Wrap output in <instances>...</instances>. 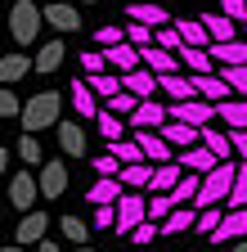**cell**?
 <instances>
[{
    "instance_id": "51",
    "label": "cell",
    "mask_w": 247,
    "mask_h": 252,
    "mask_svg": "<svg viewBox=\"0 0 247 252\" xmlns=\"http://www.w3.org/2000/svg\"><path fill=\"white\" fill-rule=\"evenodd\" d=\"M90 167H95V176H121V158H112V153H99Z\"/></svg>"
},
{
    "instance_id": "1",
    "label": "cell",
    "mask_w": 247,
    "mask_h": 252,
    "mask_svg": "<svg viewBox=\"0 0 247 252\" xmlns=\"http://www.w3.org/2000/svg\"><path fill=\"white\" fill-rule=\"evenodd\" d=\"M234 180H238V162H234V158H229V162H216V167L202 176V189H198L193 207L202 212V207H220V203H229Z\"/></svg>"
},
{
    "instance_id": "27",
    "label": "cell",
    "mask_w": 247,
    "mask_h": 252,
    "mask_svg": "<svg viewBox=\"0 0 247 252\" xmlns=\"http://www.w3.org/2000/svg\"><path fill=\"white\" fill-rule=\"evenodd\" d=\"M216 117H220L229 131H247V99H220L216 104Z\"/></svg>"
},
{
    "instance_id": "44",
    "label": "cell",
    "mask_w": 247,
    "mask_h": 252,
    "mask_svg": "<svg viewBox=\"0 0 247 252\" xmlns=\"http://www.w3.org/2000/svg\"><path fill=\"white\" fill-rule=\"evenodd\" d=\"M229 207H247V158H238V180L229 189Z\"/></svg>"
},
{
    "instance_id": "17",
    "label": "cell",
    "mask_w": 247,
    "mask_h": 252,
    "mask_svg": "<svg viewBox=\"0 0 247 252\" xmlns=\"http://www.w3.org/2000/svg\"><path fill=\"white\" fill-rule=\"evenodd\" d=\"M175 158H180V167H184V171H198V176H207V171H211L216 162H225V158H216V153H211L207 144H193V149H180Z\"/></svg>"
},
{
    "instance_id": "54",
    "label": "cell",
    "mask_w": 247,
    "mask_h": 252,
    "mask_svg": "<svg viewBox=\"0 0 247 252\" xmlns=\"http://www.w3.org/2000/svg\"><path fill=\"white\" fill-rule=\"evenodd\" d=\"M229 140H234V153L247 158V131H229Z\"/></svg>"
},
{
    "instance_id": "4",
    "label": "cell",
    "mask_w": 247,
    "mask_h": 252,
    "mask_svg": "<svg viewBox=\"0 0 247 252\" xmlns=\"http://www.w3.org/2000/svg\"><path fill=\"white\" fill-rule=\"evenodd\" d=\"M139 220H148V198L139 194V189H126V194L117 198V239H131V230L139 225Z\"/></svg>"
},
{
    "instance_id": "25",
    "label": "cell",
    "mask_w": 247,
    "mask_h": 252,
    "mask_svg": "<svg viewBox=\"0 0 247 252\" xmlns=\"http://www.w3.org/2000/svg\"><path fill=\"white\" fill-rule=\"evenodd\" d=\"M45 23L58 27V32H77V27H81V14H77L72 5H58V0H50V5H45Z\"/></svg>"
},
{
    "instance_id": "29",
    "label": "cell",
    "mask_w": 247,
    "mask_h": 252,
    "mask_svg": "<svg viewBox=\"0 0 247 252\" xmlns=\"http://www.w3.org/2000/svg\"><path fill=\"white\" fill-rule=\"evenodd\" d=\"M63 59H68V45H63V41H45L41 54H36V72H41V77H45V72H58V68H63Z\"/></svg>"
},
{
    "instance_id": "59",
    "label": "cell",
    "mask_w": 247,
    "mask_h": 252,
    "mask_svg": "<svg viewBox=\"0 0 247 252\" xmlns=\"http://www.w3.org/2000/svg\"><path fill=\"white\" fill-rule=\"evenodd\" d=\"M77 252H95V248H85V243H77Z\"/></svg>"
},
{
    "instance_id": "37",
    "label": "cell",
    "mask_w": 247,
    "mask_h": 252,
    "mask_svg": "<svg viewBox=\"0 0 247 252\" xmlns=\"http://www.w3.org/2000/svg\"><path fill=\"white\" fill-rule=\"evenodd\" d=\"M198 189H202V176H198V171H184V180L171 189V198H175V203H193Z\"/></svg>"
},
{
    "instance_id": "58",
    "label": "cell",
    "mask_w": 247,
    "mask_h": 252,
    "mask_svg": "<svg viewBox=\"0 0 247 252\" xmlns=\"http://www.w3.org/2000/svg\"><path fill=\"white\" fill-rule=\"evenodd\" d=\"M234 252H247V239H243V243H234Z\"/></svg>"
},
{
    "instance_id": "9",
    "label": "cell",
    "mask_w": 247,
    "mask_h": 252,
    "mask_svg": "<svg viewBox=\"0 0 247 252\" xmlns=\"http://www.w3.org/2000/svg\"><path fill=\"white\" fill-rule=\"evenodd\" d=\"M171 117V104H158V99H139V108L126 117L131 131H158V126Z\"/></svg>"
},
{
    "instance_id": "62",
    "label": "cell",
    "mask_w": 247,
    "mask_h": 252,
    "mask_svg": "<svg viewBox=\"0 0 247 252\" xmlns=\"http://www.w3.org/2000/svg\"><path fill=\"white\" fill-rule=\"evenodd\" d=\"M0 212H5V203H0Z\"/></svg>"
},
{
    "instance_id": "46",
    "label": "cell",
    "mask_w": 247,
    "mask_h": 252,
    "mask_svg": "<svg viewBox=\"0 0 247 252\" xmlns=\"http://www.w3.org/2000/svg\"><path fill=\"white\" fill-rule=\"evenodd\" d=\"M108 108L121 113V117H131V113L139 108V94H135V90H121V94H112V99H108Z\"/></svg>"
},
{
    "instance_id": "14",
    "label": "cell",
    "mask_w": 247,
    "mask_h": 252,
    "mask_svg": "<svg viewBox=\"0 0 247 252\" xmlns=\"http://www.w3.org/2000/svg\"><path fill=\"white\" fill-rule=\"evenodd\" d=\"M180 180H184L180 158H171V162H153V185H148V194H171Z\"/></svg>"
},
{
    "instance_id": "63",
    "label": "cell",
    "mask_w": 247,
    "mask_h": 252,
    "mask_svg": "<svg viewBox=\"0 0 247 252\" xmlns=\"http://www.w3.org/2000/svg\"><path fill=\"white\" fill-rule=\"evenodd\" d=\"M45 5H50V0H45Z\"/></svg>"
},
{
    "instance_id": "57",
    "label": "cell",
    "mask_w": 247,
    "mask_h": 252,
    "mask_svg": "<svg viewBox=\"0 0 247 252\" xmlns=\"http://www.w3.org/2000/svg\"><path fill=\"white\" fill-rule=\"evenodd\" d=\"M5 167H9V149H0V176H5Z\"/></svg>"
},
{
    "instance_id": "42",
    "label": "cell",
    "mask_w": 247,
    "mask_h": 252,
    "mask_svg": "<svg viewBox=\"0 0 247 252\" xmlns=\"http://www.w3.org/2000/svg\"><path fill=\"white\" fill-rule=\"evenodd\" d=\"M153 239H162V220H153V216H148V220H139V225L131 230L126 243H153Z\"/></svg>"
},
{
    "instance_id": "19",
    "label": "cell",
    "mask_w": 247,
    "mask_h": 252,
    "mask_svg": "<svg viewBox=\"0 0 247 252\" xmlns=\"http://www.w3.org/2000/svg\"><path fill=\"white\" fill-rule=\"evenodd\" d=\"M121 194H126V185H121V176H99L95 185L85 189V203H95V207H99V203H117Z\"/></svg>"
},
{
    "instance_id": "47",
    "label": "cell",
    "mask_w": 247,
    "mask_h": 252,
    "mask_svg": "<svg viewBox=\"0 0 247 252\" xmlns=\"http://www.w3.org/2000/svg\"><path fill=\"white\" fill-rule=\"evenodd\" d=\"M0 117H23V99L14 94V86H0Z\"/></svg>"
},
{
    "instance_id": "15",
    "label": "cell",
    "mask_w": 247,
    "mask_h": 252,
    "mask_svg": "<svg viewBox=\"0 0 247 252\" xmlns=\"http://www.w3.org/2000/svg\"><path fill=\"white\" fill-rule=\"evenodd\" d=\"M131 135L139 140V149H144L148 162H171V158H175V149L166 144V135H162V131H131Z\"/></svg>"
},
{
    "instance_id": "60",
    "label": "cell",
    "mask_w": 247,
    "mask_h": 252,
    "mask_svg": "<svg viewBox=\"0 0 247 252\" xmlns=\"http://www.w3.org/2000/svg\"><path fill=\"white\" fill-rule=\"evenodd\" d=\"M81 5H95V0H81Z\"/></svg>"
},
{
    "instance_id": "34",
    "label": "cell",
    "mask_w": 247,
    "mask_h": 252,
    "mask_svg": "<svg viewBox=\"0 0 247 252\" xmlns=\"http://www.w3.org/2000/svg\"><path fill=\"white\" fill-rule=\"evenodd\" d=\"M121 185H126V189H148V185H153V162L144 158V162L121 167Z\"/></svg>"
},
{
    "instance_id": "12",
    "label": "cell",
    "mask_w": 247,
    "mask_h": 252,
    "mask_svg": "<svg viewBox=\"0 0 247 252\" xmlns=\"http://www.w3.org/2000/svg\"><path fill=\"white\" fill-rule=\"evenodd\" d=\"M144 68H148V72H158V77H166V72H180L184 63H180L175 50H166V45L153 41V45H144Z\"/></svg>"
},
{
    "instance_id": "26",
    "label": "cell",
    "mask_w": 247,
    "mask_h": 252,
    "mask_svg": "<svg viewBox=\"0 0 247 252\" xmlns=\"http://www.w3.org/2000/svg\"><path fill=\"white\" fill-rule=\"evenodd\" d=\"M211 59L220 63V68H234V63H247V36H243V41H216V45H211Z\"/></svg>"
},
{
    "instance_id": "18",
    "label": "cell",
    "mask_w": 247,
    "mask_h": 252,
    "mask_svg": "<svg viewBox=\"0 0 247 252\" xmlns=\"http://www.w3.org/2000/svg\"><path fill=\"white\" fill-rule=\"evenodd\" d=\"M243 234H247V207H229L225 220L216 225V234L207 243H225V239H243Z\"/></svg>"
},
{
    "instance_id": "36",
    "label": "cell",
    "mask_w": 247,
    "mask_h": 252,
    "mask_svg": "<svg viewBox=\"0 0 247 252\" xmlns=\"http://www.w3.org/2000/svg\"><path fill=\"white\" fill-rule=\"evenodd\" d=\"M18 158H23L27 167H41V162H45V153H41V140H36L32 131H23V140H18Z\"/></svg>"
},
{
    "instance_id": "6",
    "label": "cell",
    "mask_w": 247,
    "mask_h": 252,
    "mask_svg": "<svg viewBox=\"0 0 247 252\" xmlns=\"http://www.w3.org/2000/svg\"><path fill=\"white\" fill-rule=\"evenodd\" d=\"M68 99H72V108H77V117H81V122H95V117H99V94H95V86H90V77H85V72H81V77H72Z\"/></svg>"
},
{
    "instance_id": "49",
    "label": "cell",
    "mask_w": 247,
    "mask_h": 252,
    "mask_svg": "<svg viewBox=\"0 0 247 252\" xmlns=\"http://www.w3.org/2000/svg\"><path fill=\"white\" fill-rule=\"evenodd\" d=\"M220 77L238 90V94H247V63H234V68H220Z\"/></svg>"
},
{
    "instance_id": "50",
    "label": "cell",
    "mask_w": 247,
    "mask_h": 252,
    "mask_svg": "<svg viewBox=\"0 0 247 252\" xmlns=\"http://www.w3.org/2000/svg\"><path fill=\"white\" fill-rule=\"evenodd\" d=\"M117 41H126V27H112V23H108V27L95 32V45H99V50H108V45H117Z\"/></svg>"
},
{
    "instance_id": "8",
    "label": "cell",
    "mask_w": 247,
    "mask_h": 252,
    "mask_svg": "<svg viewBox=\"0 0 247 252\" xmlns=\"http://www.w3.org/2000/svg\"><path fill=\"white\" fill-rule=\"evenodd\" d=\"M36 180H41V198H45V203H54V198L68 194V167H63V162H41Z\"/></svg>"
},
{
    "instance_id": "22",
    "label": "cell",
    "mask_w": 247,
    "mask_h": 252,
    "mask_svg": "<svg viewBox=\"0 0 247 252\" xmlns=\"http://www.w3.org/2000/svg\"><path fill=\"white\" fill-rule=\"evenodd\" d=\"M121 81H126V90H135L139 99H153V94L162 90V77H158V72H148V68H135V72L121 77Z\"/></svg>"
},
{
    "instance_id": "2",
    "label": "cell",
    "mask_w": 247,
    "mask_h": 252,
    "mask_svg": "<svg viewBox=\"0 0 247 252\" xmlns=\"http://www.w3.org/2000/svg\"><path fill=\"white\" fill-rule=\"evenodd\" d=\"M58 113H63V94L58 90H41V94H32V99L23 104V131H45V126H58Z\"/></svg>"
},
{
    "instance_id": "10",
    "label": "cell",
    "mask_w": 247,
    "mask_h": 252,
    "mask_svg": "<svg viewBox=\"0 0 247 252\" xmlns=\"http://www.w3.org/2000/svg\"><path fill=\"white\" fill-rule=\"evenodd\" d=\"M104 54H108V68H112V72H121V77L135 72V68H144V50H139V45H131V41H117V45H108Z\"/></svg>"
},
{
    "instance_id": "7",
    "label": "cell",
    "mask_w": 247,
    "mask_h": 252,
    "mask_svg": "<svg viewBox=\"0 0 247 252\" xmlns=\"http://www.w3.org/2000/svg\"><path fill=\"white\" fill-rule=\"evenodd\" d=\"M36 198H41V180H36L32 171H18V176L9 180V207L32 212V207H36Z\"/></svg>"
},
{
    "instance_id": "11",
    "label": "cell",
    "mask_w": 247,
    "mask_h": 252,
    "mask_svg": "<svg viewBox=\"0 0 247 252\" xmlns=\"http://www.w3.org/2000/svg\"><path fill=\"white\" fill-rule=\"evenodd\" d=\"M158 131L166 135V144L180 153V149H193V144H202V126H189V122H175V117H166Z\"/></svg>"
},
{
    "instance_id": "40",
    "label": "cell",
    "mask_w": 247,
    "mask_h": 252,
    "mask_svg": "<svg viewBox=\"0 0 247 252\" xmlns=\"http://www.w3.org/2000/svg\"><path fill=\"white\" fill-rule=\"evenodd\" d=\"M220 220H225V212H220V207H202V212H198V225H193V230H198L202 239H211Z\"/></svg>"
},
{
    "instance_id": "33",
    "label": "cell",
    "mask_w": 247,
    "mask_h": 252,
    "mask_svg": "<svg viewBox=\"0 0 247 252\" xmlns=\"http://www.w3.org/2000/svg\"><path fill=\"white\" fill-rule=\"evenodd\" d=\"M95 126H99V135H104V140H121V135L131 131V122H121V113H112V108H99Z\"/></svg>"
},
{
    "instance_id": "16",
    "label": "cell",
    "mask_w": 247,
    "mask_h": 252,
    "mask_svg": "<svg viewBox=\"0 0 247 252\" xmlns=\"http://www.w3.org/2000/svg\"><path fill=\"white\" fill-rule=\"evenodd\" d=\"M180 63H184V72H193V77H198V72H216V68H220V63L211 59L207 45H189V41L180 45Z\"/></svg>"
},
{
    "instance_id": "39",
    "label": "cell",
    "mask_w": 247,
    "mask_h": 252,
    "mask_svg": "<svg viewBox=\"0 0 247 252\" xmlns=\"http://www.w3.org/2000/svg\"><path fill=\"white\" fill-rule=\"evenodd\" d=\"M126 41L144 50V45H153V41H158V27H148V23H135V18H131V23H126Z\"/></svg>"
},
{
    "instance_id": "41",
    "label": "cell",
    "mask_w": 247,
    "mask_h": 252,
    "mask_svg": "<svg viewBox=\"0 0 247 252\" xmlns=\"http://www.w3.org/2000/svg\"><path fill=\"white\" fill-rule=\"evenodd\" d=\"M58 230H63V239H72V243H85L95 225H85V220H77V216H63V220H58Z\"/></svg>"
},
{
    "instance_id": "23",
    "label": "cell",
    "mask_w": 247,
    "mask_h": 252,
    "mask_svg": "<svg viewBox=\"0 0 247 252\" xmlns=\"http://www.w3.org/2000/svg\"><path fill=\"white\" fill-rule=\"evenodd\" d=\"M198 94H202V99H211V104H220L225 99V94H238L220 72H198Z\"/></svg>"
},
{
    "instance_id": "55",
    "label": "cell",
    "mask_w": 247,
    "mask_h": 252,
    "mask_svg": "<svg viewBox=\"0 0 247 252\" xmlns=\"http://www.w3.org/2000/svg\"><path fill=\"white\" fill-rule=\"evenodd\" d=\"M36 252H58V243H50V239H41V243H36Z\"/></svg>"
},
{
    "instance_id": "28",
    "label": "cell",
    "mask_w": 247,
    "mask_h": 252,
    "mask_svg": "<svg viewBox=\"0 0 247 252\" xmlns=\"http://www.w3.org/2000/svg\"><path fill=\"white\" fill-rule=\"evenodd\" d=\"M202 23H207V32H211V45L216 41H238V23L229 18V14H198Z\"/></svg>"
},
{
    "instance_id": "56",
    "label": "cell",
    "mask_w": 247,
    "mask_h": 252,
    "mask_svg": "<svg viewBox=\"0 0 247 252\" xmlns=\"http://www.w3.org/2000/svg\"><path fill=\"white\" fill-rule=\"evenodd\" d=\"M0 252H27V243H5Z\"/></svg>"
},
{
    "instance_id": "52",
    "label": "cell",
    "mask_w": 247,
    "mask_h": 252,
    "mask_svg": "<svg viewBox=\"0 0 247 252\" xmlns=\"http://www.w3.org/2000/svg\"><path fill=\"white\" fill-rule=\"evenodd\" d=\"M158 45H166V50H175V54H180V45H184V36H180V27H175V23H166V27H158Z\"/></svg>"
},
{
    "instance_id": "32",
    "label": "cell",
    "mask_w": 247,
    "mask_h": 252,
    "mask_svg": "<svg viewBox=\"0 0 247 252\" xmlns=\"http://www.w3.org/2000/svg\"><path fill=\"white\" fill-rule=\"evenodd\" d=\"M108 153L121 158V167H131V162H144V149L135 135H121V140H108Z\"/></svg>"
},
{
    "instance_id": "38",
    "label": "cell",
    "mask_w": 247,
    "mask_h": 252,
    "mask_svg": "<svg viewBox=\"0 0 247 252\" xmlns=\"http://www.w3.org/2000/svg\"><path fill=\"white\" fill-rule=\"evenodd\" d=\"M175 27H180V36L189 41V45H207V50H211V32H207L202 18H193V23H175Z\"/></svg>"
},
{
    "instance_id": "35",
    "label": "cell",
    "mask_w": 247,
    "mask_h": 252,
    "mask_svg": "<svg viewBox=\"0 0 247 252\" xmlns=\"http://www.w3.org/2000/svg\"><path fill=\"white\" fill-rule=\"evenodd\" d=\"M202 144H207L216 158H225V162L234 158V140H229L225 131H211V126H202Z\"/></svg>"
},
{
    "instance_id": "20",
    "label": "cell",
    "mask_w": 247,
    "mask_h": 252,
    "mask_svg": "<svg viewBox=\"0 0 247 252\" xmlns=\"http://www.w3.org/2000/svg\"><path fill=\"white\" fill-rule=\"evenodd\" d=\"M45 230H50V216H45V212H23L18 234H14V239L32 248V243H41V239H45Z\"/></svg>"
},
{
    "instance_id": "13",
    "label": "cell",
    "mask_w": 247,
    "mask_h": 252,
    "mask_svg": "<svg viewBox=\"0 0 247 252\" xmlns=\"http://www.w3.org/2000/svg\"><path fill=\"white\" fill-rule=\"evenodd\" d=\"M27 72H36V59H27L23 50H9L5 59H0V86H14V81H23Z\"/></svg>"
},
{
    "instance_id": "53",
    "label": "cell",
    "mask_w": 247,
    "mask_h": 252,
    "mask_svg": "<svg viewBox=\"0 0 247 252\" xmlns=\"http://www.w3.org/2000/svg\"><path fill=\"white\" fill-rule=\"evenodd\" d=\"M220 14H229L234 23H247V0H220Z\"/></svg>"
},
{
    "instance_id": "48",
    "label": "cell",
    "mask_w": 247,
    "mask_h": 252,
    "mask_svg": "<svg viewBox=\"0 0 247 252\" xmlns=\"http://www.w3.org/2000/svg\"><path fill=\"white\" fill-rule=\"evenodd\" d=\"M90 225H95V230H112V225H117V207H112V203H99L95 216H90Z\"/></svg>"
},
{
    "instance_id": "3",
    "label": "cell",
    "mask_w": 247,
    "mask_h": 252,
    "mask_svg": "<svg viewBox=\"0 0 247 252\" xmlns=\"http://www.w3.org/2000/svg\"><path fill=\"white\" fill-rule=\"evenodd\" d=\"M41 23H45L41 0H14V5H9V32H14L18 45H32L41 36Z\"/></svg>"
},
{
    "instance_id": "45",
    "label": "cell",
    "mask_w": 247,
    "mask_h": 252,
    "mask_svg": "<svg viewBox=\"0 0 247 252\" xmlns=\"http://www.w3.org/2000/svg\"><path fill=\"white\" fill-rule=\"evenodd\" d=\"M81 72H85V77L108 72V54H104V50H81Z\"/></svg>"
},
{
    "instance_id": "5",
    "label": "cell",
    "mask_w": 247,
    "mask_h": 252,
    "mask_svg": "<svg viewBox=\"0 0 247 252\" xmlns=\"http://www.w3.org/2000/svg\"><path fill=\"white\" fill-rule=\"evenodd\" d=\"M171 117L175 122H189V126H211L216 122V104L202 99V94H193V99H175L171 104Z\"/></svg>"
},
{
    "instance_id": "43",
    "label": "cell",
    "mask_w": 247,
    "mask_h": 252,
    "mask_svg": "<svg viewBox=\"0 0 247 252\" xmlns=\"http://www.w3.org/2000/svg\"><path fill=\"white\" fill-rule=\"evenodd\" d=\"M175 207H180V203H175L171 194H148V216H153V220H166Z\"/></svg>"
},
{
    "instance_id": "61",
    "label": "cell",
    "mask_w": 247,
    "mask_h": 252,
    "mask_svg": "<svg viewBox=\"0 0 247 252\" xmlns=\"http://www.w3.org/2000/svg\"><path fill=\"white\" fill-rule=\"evenodd\" d=\"M243 36H247V23H243Z\"/></svg>"
},
{
    "instance_id": "30",
    "label": "cell",
    "mask_w": 247,
    "mask_h": 252,
    "mask_svg": "<svg viewBox=\"0 0 247 252\" xmlns=\"http://www.w3.org/2000/svg\"><path fill=\"white\" fill-rule=\"evenodd\" d=\"M126 18L148 23V27H166V23H171V14H166L162 5H148V0H139V5H126Z\"/></svg>"
},
{
    "instance_id": "24",
    "label": "cell",
    "mask_w": 247,
    "mask_h": 252,
    "mask_svg": "<svg viewBox=\"0 0 247 252\" xmlns=\"http://www.w3.org/2000/svg\"><path fill=\"white\" fill-rule=\"evenodd\" d=\"M162 94H171V104H175V99H193V94H198V77H193V72H189V77L166 72V77H162Z\"/></svg>"
},
{
    "instance_id": "21",
    "label": "cell",
    "mask_w": 247,
    "mask_h": 252,
    "mask_svg": "<svg viewBox=\"0 0 247 252\" xmlns=\"http://www.w3.org/2000/svg\"><path fill=\"white\" fill-rule=\"evenodd\" d=\"M54 131H58V149H63L68 158H85V131H81V122H58Z\"/></svg>"
},
{
    "instance_id": "31",
    "label": "cell",
    "mask_w": 247,
    "mask_h": 252,
    "mask_svg": "<svg viewBox=\"0 0 247 252\" xmlns=\"http://www.w3.org/2000/svg\"><path fill=\"white\" fill-rule=\"evenodd\" d=\"M198 225V212H189V207H175L166 220H162V239H175V234H189Z\"/></svg>"
}]
</instances>
